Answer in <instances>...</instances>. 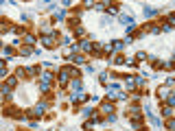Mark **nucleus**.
<instances>
[{
	"mask_svg": "<svg viewBox=\"0 0 175 131\" xmlns=\"http://www.w3.org/2000/svg\"><path fill=\"white\" fill-rule=\"evenodd\" d=\"M55 42H57V35H44L42 37V44H44V48H55V46H57V44H55Z\"/></svg>",
	"mask_w": 175,
	"mask_h": 131,
	"instance_id": "obj_1",
	"label": "nucleus"
},
{
	"mask_svg": "<svg viewBox=\"0 0 175 131\" xmlns=\"http://www.w3.org/2000/svg\"><path fill=\"white\" fill-rule=\"evenodd\" d=\"M88 96L83 94V92H72L70 94V103H79V101H86Z\"/></svg>",
	"mask_w": 175,
	"mask_h": 131,
	"instance_id": "obj_2",
	"label": "nucleus"
},
{
	"mask_svg": "<svg viewBox=\"0 0 175 131\" xmlns=\"http://www.w3.org/2000/svg\"><path fill=\"white\" fill-rule=\"evenodd\" d=\"M68 77H70V72H68V68H63V70H59V83H61V85H66V83H68Z\"/></svg>",
	"mask_w": 175,
	"mask_h": 131,
	"instance_id": "obj_3",
	"label": "nucleus"
},
{
	"mask_svg": "<svg viewBox=\"0 0 175 131\" xmlns=\"http://www.w3.org/2000/svg\"><path fill=\"white\" fill-rule=\"evenodd\" d=\"M101 114H109L112 116L114 114V105L112 103H103V105H101Z\"/></svg>",
	"mask_w": 175,
	"mask_h": 131,
	"instance_id": "obj_4",
	"label": "nucleus"
},
{
	"mask_svg": "<svg viewBox=\"0 0 175 131\" xmlns=\"http://www.w3.org/2000/svg\"><path fill=\"white\" fill-rule=\"evenodd\" d=\"M81 50H83V53H92V50H94V44H90L88 40L81 42Z\"/></svg>",
	"mask_w": 175,
	"mask_h": 131,
	"instance_id": "obj_5",
	"label": "nucleus"
},
{
	"mask_svg": "<svg viewBox=\"0 0 175 131\" xmlns=\"http://www.w3.org/2000/svg\"><path fill=\"white\" fill-rule=\"evenodd\" d=\"M70 61H72V63H77V66H81V63H86V57H83V55H72Z\"/></svg>",
	"mask_w": 175,
	"mask_h": 131,
	"instance_id": "obj_6",
	"label": "nucleus"
},
{
	"mask_svg": "<svg viewBox=\"0 0 175 131\" xmlns=\"http://www.w3.org/2000/svg\"><path fill=\"white\" fill-rule=\"evenodd\" d=\"M72 88H75V92H81V88H83V81H81V79H75V81H72Z\"/></svg>",
	"mask_w": 175,
	"mask_h": 131,
	"instance_id": "obj_7",
	"label": "nucleus"
},
{
	"mask_svg": "<svg viewBox=\"0 0 175 131\" xmlns=\"http://www.w3.org/2000/svg\"><path fill=\"white\" fill-rule=\"evenodd\" d=\"M144 15H147V18H153V15H158V11L151 9V7H144Z\"/></svg>",
	"mask_w": 175,
	"mask_h": 131,
	"instance_id": "obj_8",
	"label": "nucleus"
},
{
	"mask_svg": "<svg viewBox=\"0 0 175 131\" xmlns=\"http://www.w3.org/2000/svg\"><path fill=\"white\" fill-rule=\"evenodd\" d=\"M158 94H160V98H167V94H169V85H162V88L158 90Z\"/></svg>",
	"mask_w": 175,
	"mask_h": 131,
	"instance_id": "obj_9",
	"label": "nucleus"
},
{
	"mask_svg": "<svg viewBox=\"0 0 175 131\" xmlns=\"http://www.w3.org/2000/svg\"><path fill=\"white\" fill-rule=\"evenodd\" d=\"M35 50L31 48V46H22V48H20V55H33Z\"/></svg>",
	"mask_w": 175,
	"mask_h": 131,
	"instance_id": "obj_10",
	"label": "nucleus"
},
{
	"mask_svg": "<svg viewBox=\"0 0 175 131\" xmlns=\"http://www.w3.org/2000/svg\"><path fill=\"white\" fill-rule=\"evenodd\" d=\"M107 11H109V13H118V11H121V9H118L116 5H107Z\"/></svg>",
	"mask_w": 175,
	"mask_h": 131,
	"instance_id": "obj_11",
	"label": "nucleus"
},
{
	"mask_svg": "<svg viewBox=\"0 0 175 131\" xmlns=\"http://www.w3.org/2000/svg\"><path fill=\"white\" fill-rule=\"evenodd\" d=\"M55 18H57V20H63V18H66V11H63V9H59V11L55 13Z\"/></svg>",
	"mask_w": 175,
	"mask_h": 131,
	"instance_id": "obj_12",
	"label": "nucleus"
},
{
	"mask_svg": "<svg viewBox=\"0 0 175 131\" xmlns=\"http://www.w3.org/2000/svg\"><path fill=\"white\" fill-rule=\"evenodd\" d=\"M162 114H164V116H167V118H169V116H173V109H171V107L167 105V107H164V109H162Z\"/></svg>",
	"mask_w": 175,
	"mask_h": 131,
	"instance_id": "obj_13",
	"label": "nucleus"
},
{
	"mask_svg": "<svg viewBox=\"0 0 175 131\" xmlns=\"http://www.w3.org/2000/svg\"><path fill=\"white\" fill-rule=\"evenodd\" d=\"M24 42L26 44H35V37L33 35H24Z\"/></svg>",
	"mask_w": 175,
	"mask_h": 131,
	"instance_id": "obj_14",
	"label": "nucleus"
},
{
	"mask_svg": "<svg viewBox=\"0 0 175 131\" xmlns=\"http://www.w3.org/2000/svg\"><path fill=\"white\" fill-rule=\"evenodd\" d=\"M15 83H18V77H13V79H9V81H7V85H9V88H13Z\"/></svg>",
	"mask_w": 175,
	"mask_h": 131,
	"instance_id": "obj_15",
	"label": "nucleus"
},
{
	"mask_svg": "<svg viewBox=\"0 0 175 131\" xmlns=\"http://www.w3.org/2000/svg\"><path fill=\"white\" fill-rule=\"evenodd\" d=\"M136 59H138V61H142V59H147V55H144V53H138V55H136Z\"/></svg>",
	"mask_w": 175,
	"mask_h": 131,
	"instance_id": "obj_16",
	"label": "nucleus"
},
{
	"mask_svg": "<svg viewBox=\"0 0 175 131\" xmlns=\"http://www.w3.org/2000/svg\"><path fill=\"white\" fill-rule=\"evenodd\" d=\"M167 127H169V129H175V123H173V120H169V123H167Z\"/></svg>",
	"mask_w": 175,
	"mask_h": 131,
	"instance_id": "obj_17",
	"label": "nucleus"
}]
</instances>
